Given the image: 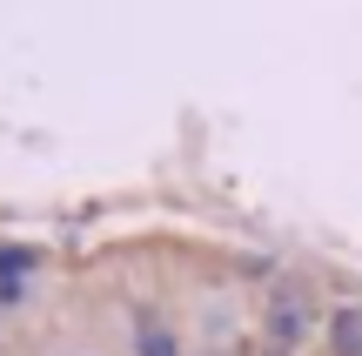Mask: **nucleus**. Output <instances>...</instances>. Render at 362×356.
<instances>
[{
    "label": "nucleus",
    "mask_w": 362,
    "mask_h": 356,
    "mask_svg": "<svg viewBox=\"0 0 362 356\" xmlns=\"http://www.w3.org/2000/svg\"><path fill=\"white\" fill-rule=\"evenodd\" d=\"M329 350L336 356H362V303H342L329 316Z\"/></svg>",
    "instance_id": "f257e3e1"
},
{
    "label": "nucleus",
    "mask_w": 362,
    "mask_h": 356,
    "mask_svg": "<svg viewBox=\"0 0 362 356\" xmlns=\"http://www.w3.org/2000/svg\"><path fill=\"white\" fill-rule=\"evenodd\" d=\"M21 269H27V255H7V249H0V296H21Z\"/></svg>",
    "instance_id": "20e7f679"
},
{
    "label": "nucleus",
    "mask_w": 362,
    "mask_h": 356,
    "mask_svg": "<svg viewBox=\"0 0 362 356\" xmlns=\"http://www.w3.org/2000/svg\"><path fill=\"white\" fill-rule=\"evenodd\" d=\"M134 350H141V356H181V350H175V336H168V323H155V316L134 323Z\"/></svg>",
    "instance_id": "7ed1b4c3"
},
{
    "label": "nucleus",
    "mask_w": 362,
    "mask_h": 356,
    "mask_svg": "<svg viewBox=\"0 0 362 356\" xmlns=\"http://www.w3.org/2000/svg\"><path fill=\"white\" fill-rule=\"evenodd\" d=\"M302 323H309V309H302V296H282V316H275V309H269V336H275V343H296V336H302Z\"/></svg>",
    "instance_id": "f03ea898"
}]
</instances>
